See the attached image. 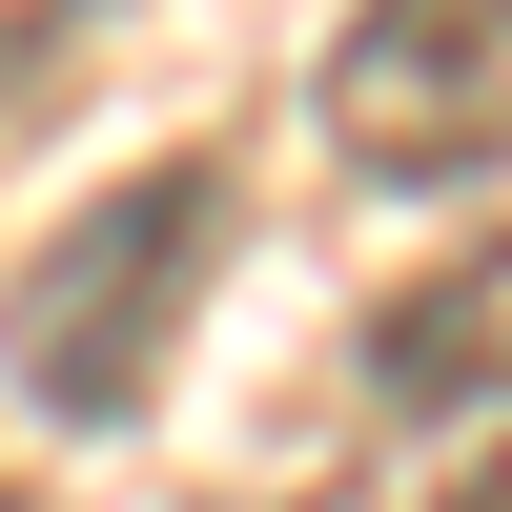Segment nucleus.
<instances>
[{
	"label": "nucleus",
	"mask_w": 512,
	"mask_h": 512,
	"mask_svg": "<svg viewBox=\"0 0 512 512\" xmlns=\"http://www.w3.org/2000/svg\"><path fill=\"white\" fill-rule=\"evenodd\" d=\"M492 41L512 0H369L328 41V144L369 185H492Z\"/></svg>",
	"instance_id": "nucleus-2"
},
{
	"label": "nucleus",
	"mask_w": 512,
	"mask_h": 512,
	"mask_svg": "<svg viewBox=\"0 0 512 512\" xmlns=\"http://www.w3.org/2000/svg\"><path fill=\"white\" fill-rule=\"evenodd\" d=\"M369 390H390L410 431H492V267H451V287H410V308L369 328Z\"/></svg>",
	"instance_id": "nucleus-3"
},
{
	"label": "nucleus",
	"mask_w": 512,
	"mask_h": 512,
	"mask_svg": "<svg viewBox=\"0 0 512 512\" xmlns=\"http://www.w3.org/2000/svg\"><path fill=\"white\" fill-rule=\"evenodd\" d=\"M349 512H431V451H410V472H390V492H349Z\"/></svg>",
	"instance_id": "nucleus-4"
},
{
	"label": "nucleus",
	"mask_w": 512,
	"mask_h": 512,
	"mask_svg": "<svg viewBox=\"0 0 512 512\" xmlns=\"http://www.w3.org/2000/svg\"><path fill=\"white\" fill-rule=\"evenodd\" d=\"M0 512H21V492H0Z\"/></svg>",
	"instance_id": "nucleus-5"
},
{
	"label": "nucleus",
	"mask_w": 512,
	"mask_h": 512,
	"mask_svg": "<svg viewBox=\"0 0 512 512\" xmlns=\"http://www.w3.org/2000/svg\"><path fill=\"white\" fill-rule=\"evenodd\" d=\"M205 246H226V164H123V185L62 205L41 267L0 287V369H21L62 431H123V410L164 390V349H185V308H205Z\"/></svg>",
	"instance_id": "nucleus-1"
}]
</instances>
